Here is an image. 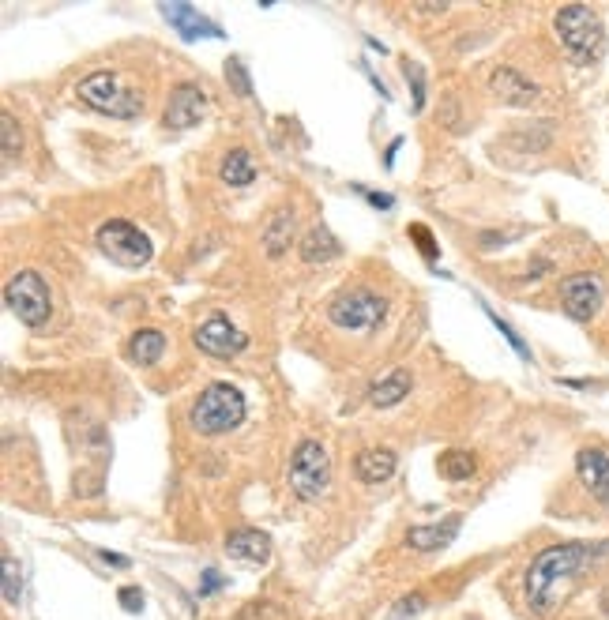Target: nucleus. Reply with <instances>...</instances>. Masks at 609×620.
<instances>
[{"label": "nucleus", "instance_id": "nucleus-1", "mask_svg": "<svg viewBox=\"0 0 609 620\" xmlns=\"http://www.w3.org/2000/svg\"><path fill=\"white\" fill-rule=\"evenodd\" d=\"M609 560V542H564L549 545L527 568V602L534 613H549L572 594L579 575Z\"/></svg>", "mask_w": 609, "mask_h": 620}, {"label": "nucleus", "instance_id": "nucleus-2", "mask_svg": "<svg viewBox=\"0 0 609 620\" xmlns=\"http://www.w3.org/2000/svg\"><path fill=\"white\" fill-rule=\"evenodd\" d=\"M553 31L561 38L564 53L576 64L602 61V53H606V27H602V19H598L594 8H587V4H568L553 19Z\"/></svg>", "mask_w": 609, "mask_h": 620}, {"label": "nucleus", "instance_id": "nucleus-3", "mask_svg": "<svg viewBox=\"0 0 609 620\" xmlns=\"http://www.w3.org/2000/svg\"><path fill=\"white\" fill-rule=\"evenodd\" d=\"M76 94L83 106L117 117V121H132L143 113V94L132 91L117 72H91L87 79H79Z\"/></svg>", "mask_w": 609, "mask_h": 620}, {"label": "nucleus", "instance_id": "nucleus-4", "mask_svg": "<svg viewBox=\"0 0 609 620\" xmlns=\"http://www.w3.org/2000/svg\"><path fill=\"white\" fill-rule=\"evenodd\" d=\"M192 429L203 436H222L245 421V395L234 384H211L188 410Z\"/></svg>", "mask_w": 609, "mask_h": 620}, {"label": "nucleus", "instance_id": "nucleus-5", "mask_svg": "<svg viewBox=\"0 0 609 620\" xmlns=\"http://www.w3.org/2000/svg\"><path fill=\"white\" fill-rule=\"evenodd\" d=\"M331 485V455L324 444L316 440H305L297 444L294 459H290V489H294L301 500H320L328 493Z\"/></svg>", "mask_w": 609, "mask_h": 620}, {"label": "nucleus", "instance_id": "nucleus-6", "mask_svg": "<svg viewBox=\"0 0 609 620\" xmlns=\"http://www.w3.org/2000/svg\"><path fill=\"white\" fill-rule=\"evenodd\" d=\"M98 248L110 256L113 264L121 267H143L147 260H151V237L140 230V226H132V222H125V218H110L106 226H98Z\"/></svg>", "mask_w": 609, "mask_h": 620}, {"label": "nucleus", "instance_id": "nucleus-7", "mask_svg": "<svg viewBox=\"0 0 609 620\" xmlns=\"http://www.w3.org/2000/svg\"><path fill=\"white\" fill-rule=\"evenodd\" d=\"M4 301H8V309L16 312L27 327H46L49 324V309H53V305H49L46 279H42L38 271H19L16 279L8 282Z\"/></svg>", "mask_w": 609, "mask_h": 620}, {"label": "nucleus", "instance_id": "nucleus-8", "mask_svg": "<svg viewBox=\"0 0 609 620\" xmlns=\"http://www.w3.org/2000/svg\"><path fill=\"white\" fill-rule=\"evenodd\" d=\"M384 312H388V301L373 290H346L331 301V324L343 327V331H369L384 320Z\"/></svg>", "mask_w": 609, "mask_h": 620}, {"label": "nucleus", "instance_id": "nucleus-9", "mask_svg": "<svg viewBox=\"0 0 609 620\" xmlns=\"http://www.w3.org/2000/svg\"><path fill=\"white\" fill-rule=\"evenodd\" d=\"M602 301H606V286L598 275H572V279L561 282V309L576 320V324H591L598 309H602Z\"/></svg>", "mask_w": 609, "mask_h": 620}, {"label": "nucleus", "instance_id": "nucleus-10", "mask_svg": "<svg viewBox=\"0 0 609 620\" xmlns=\"http://www.w3.org/2000/svg\"><path fill=\"white\" fill-rule=\"evenodd\" d=\"M192 339H196V346H200L203 354H211V357H234L249 346V335L237 324H230L226 316H207V320L192 331Z\"/></svg>", "mask_w": 609, "mask_h": 620}, {"label": "nucleus", "instance_id": "nucleus-11", "mask_svg": "<svg viewBox=\"0 0 609 620\" xmlns=\"http://www.w3.org/2000/svg\"><path fill=\"white\" fill-rule=\"evenodd\" d=\"M207 113V94L196 83H181L166 102V128H192Z\"/></svg>", "mask_w": 609, "mask_h": 620}, {"label": "nucleus", "instance_id": "nucleus-12", "mask_svg": "<svg viewBox=\"0 0 609 620\" xmlns=\"http://www.w3.org/2000/svg\"><path fill=\"white\" fill-rule=\"evenodd\" d=\"M576 474L583 489L609 508V455L602 448H579L576 455Z\"/></svg>", "mask_w": 609, "mask_h": 620}, {"label": "nucleus", "instance_id": "nucleus-13", "mask_svg": "<svg viewBox=\"0 0 609 620\" xmlns=\"http://www.w3.org/2000/svg\"><path fill=\"white\" fill-rule=\"evenodd\" d=\"M489 91L497 102H508V106H531L534 98H538V87H534L531 79H523L516 68H497L493 76H489Z\"/></svg>", "mask_w": 609, "mask_h": 620}, {"label": "nucleus", "instance_id": "nucleus-14", "mask_svg": "<svg viewBox=\"0 0 609 620\" xmlns=\"http://www.w3.org/2000/svg\"><path fill=\"white\" fill-rule=\"evenodd\" d=\"M226 553L234 560H245V564H267L271 557V538H267L264 530H234L230 538H226Z\"/></svg>", "mask_w": 609, "mask_h": 620}, {"label": "nucleus", "instance_id": "nucleus-15", "mask_svg": "<svg viewBox=\"0 0 609 620\" xmlns=\"http://www.w3.org/2000/svg\"><path fill=\"white\" fill-rule=\"evenodd\" d=\"M395 466H399V459H395V451L391 448H365V451H358V459H354L358 481H365V485L388 481L391 474H395Z\"/></svg>", "mask_w": 609, "mask_h": 620}, {"label": "nucleus", "instance_id": "nucleus-16", "mask_svg": "<svg viewBox=\"0 0 609 620\" xmlns=\"http://www.w3.org/2000/svg\"><path fill=\"white\" fill-rule=\"evenodd\" d=\"M162 16L170 19L185 38H219V27L211 19H203L192 4H162Z\"/></svg>", "mask_w": 609, "mask_h": 620}, {"label": "nucleus", "instance_id": "nucleus-17", "mask_svg": "<svg viewBox=\"0 0 609 620\" xmlns=\"http://www.w3.org/2000/svg\"><path fill=\"white\" fill-rule=\"evenodd\" d=\"M410 388H414V380H410V372L406 369H391L388 376H380L373 388H369V403L373 406H395L403 403L406 395H410Z\"/></svg>", "mask_w": 609, "mask_h": 620}, {"label": "nucleus", "instance_id": "nucleus-18", "mask_svg": "<svg viewBox=\"0 0 609 620\" xmlns=\"http://www.w3.org/2000/svg\"><path fill=\"white\" fill-rule=\"evenodd\" d=\"M455 530H459V515L444 519V523H437V527H410L406 530V545H410V549H418V553L444 549V545L455 538Z\"/></svg>", "mask_w": 609, "mask_h": 620}, {"label": "nucleus", "instance_id": "nucleus-19", "mask_svg": "<svg viewBox=\"0 0 609 620\" xmlns=\"http://www.w3.org/2000/svg\"><path fill=\"white\" fill-rule=\"evenodd\" d=\"M162 350H166V335L158 327H143V331H136L128 339V357L136 365H155L158 357H162Z\"/></svg>", "mask_w": 609, "mask_h": 620}, {"label": "nucleus", "instance_id": "nucleus-20", "mask_svg": "<svg viewBox=\"0 0 609 620\" xmlns=\"http://www.w3.org/2000/svg\"><path fill=\"white\" fill-rule=\"evenodd\" d=\"M219 177L226 181V185H234V188L252 185V181H256V166H252V155H249V151H245V147H234L230 155L222 158Z\"/></svg>", "mask_w": 609, "mask_h": 620}, {"label": "nucleus", "instance_id": "nucleus-21", "mask_svg": "<svg viewBox=\"0 0 609 620\" xmlns=\"http://www.w3.org/2000/svg\"><path fill=\"white\" fill-rule=\"evenodd\" d=\"M339 256V241L331 237L324 226H313L301 241V260L305 264H324V260H335Z\"/></svg>", "mask_w": 609, "mask_h": 620}, {"label": "nucleus", "instance_id": "nucleus-22", "mask_svg": "<svg viewBox=\"0 0 609 620\" xmlns=\"http://www.w3.org/2000/svg\"><path fill=\"white\" fill-rule=\"evenodd\" d=\"M437 470H440V478H448V481H470L474 478V470H478V459L463 448H452L437 459Z\"/></svg>", "mask_w": 609, "mask_h": 620}, {"label": "nucleus", "instance_id": "nucleus-23", "mask_svg": "<svg viewBox=\"0 0 609 620\" xmlns=\"http://www.w3.org/2000/svg\"><path fill=\"white\" fill-rule=\"evenodd\" d=\"M290 233H294V215L282 207V211L271 215V222H267V230H264L267 252H271V256H282L286 245H290Z\"/></svg>", "mask_w": 609, "mask_h": 620}, {"label": "nucleus", "instance_id": "nucleus-24", "mask_svg": "<svg viewBox=\"0 0 609 620\" xmlns=\"http://www.w3.org/2000/svg\"><path fill=\"white\" fill-rule=\"evenodd\" d=\"M19 594H23V587H19V564L12 557H4V598H8V605H19Z\"/></svg>", "mask_w": 609, "mask_h": 620}, {"label": "nucleus", "instance_id": "nucleus-25", "mask_svg": "<svg viewBox=\"0 0 609 620\" xmlns=\"http://www.w3.org/2000/svg\"><path fill=\"white\" fill-rule=\"evenodd\" d=\"M485 312H489V309H485ZM489 320H493V324H497V331H500V335H504V339L512 342V350H516V354H519V357H531V350H527V342L519 339L516 331H512V327L504 324V320H500L497 312H489Z\"/></svg>", "mask_w": 609, "mask_h": 620}, {"label": "nucleus", "instance_id": "nucleus-26", "mask_svg": "<svg viewBox=\"0 0 609 620\" xmlns=\"http://www.w3.org/2000/svg\"><path fill=\"white\" fill-rule=\"evenodd\" d=\"M0 128H4V158H16V151H19L16 117H12V113H4V121H0Z\"/></svg>", "mask_w": 609, "mask_h": 620}, {"label": "nucleus", "instance_id": "nucleus-27", "mask_svg": "<svg viewBox=\"0 0 609 620\" xmlns=\"http://www.w3.org/2000/svg\"><path fill=\"white\" fill-rule=\"evenodd\" d=\"M226 79H234V87H237V94H249L252 91V83H249V72H245V64L237 61H230L226 64Z\"/></svg>", "mask_w": 609, "mask_h": 620}, {"label": "nucleus", "instance_id": "nucleus-28", "mask_svg": "<svg viewBox=\"0 0 609 620\" xmlns=\"http://www.w3.org/2000/svg\"><path fill=\"white\" fill-rule=\"evenodd\" d=\"M422 605H425V594H410V598H403V602H399V609H395V620L414 617V613H418Z\"/></svg>", "mask_w": 609, "mask_h": 620}, {"label": "nucleus", "instance_id": "nucleus-29", "mask_svg": "<svg viewBox=\"0 0 609 620\" xmlns=\"http://www.w3.org/2000/svg\"><path fill=\"white\" fill-rule=\"evenodd\" d=\"M410 237H418V248L433 260V237H429V230L425 226H410Z\"/></svg>", "mask_w": 609, "mask_h": 620}, {"label": "nucleus", "instance_id": "nucleus-30", "mask_svg": "<svg viewBox=\"0 0 609 620\" xmlns=\"http://www.w3.org/2000/svg\"><path fill=\"white\" fill-rule=\"evenodd\" d=\"M121 602H125V609H132V613H136V609L143 605V594L136 587H125V590H121Z\"/></svg>", "mask_w": 609, "mask_h": 620}, {"label": "nucleus", "instance_id": "nucleus-31", "mask_svg": "<svg viewBox=\"0 0 609 620\" xmlns=\"http://www.w3.org/2000/svg\"><path fill=\"white\" fill-rule=\"evenodd\" d=\"M102 560H110V564H117V568H125L128 564L125 557H117V553H110V549H102Z\"/></svg>", "mask_w": 609, "mask_h": 620}, {"label": "nucleus", "instance_id": "nucleus-32", "mask_svg": "<svg viewBox=\"0 0 609 620\" xmlns=\"http://www.w3.org/2000/svg\"><path fill=\"white\" fill-rule=\"evenodd\" d=\"M602 613H606V617H609V587L602 590Z\"/></svg>", "mask_w": 609, "mask_h": 620}]
</instances>
